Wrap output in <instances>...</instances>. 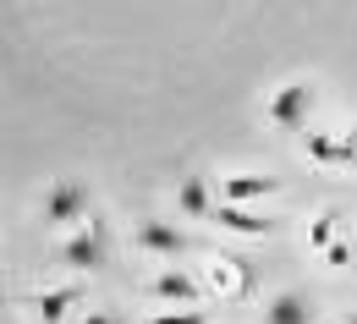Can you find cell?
<instances>
[{
  "mask_svg": "<svg viewBox=\"0 0 357 324\" xmlns=\"http://www.w3.org/2000/svg\"><path fill=\"white\" fill-rule=\"evenodd\" d=\"M313 110H319V93L308 83H280L264 99L269 127H280V132H313Z\"/></svg>",
  "mask_w": 357,
  "mask_h": 324,
  "instance_id": "cell-1",
  "label": "cell"
},
{
  "mask_svg": "<svg viewBox=\"0 0 357 324\" xmlns=\"http://www.w3.org/2000/svg\"><path fill=\"white\" fill-rule=\"evenodd\" d=\"M89 209H93L89 182H55L45 192V203H39V220L45 226H77V220H89Z\"/></svg>",
  "mask_w": 357,
  "mask_h": 324,
  "instance_id": "cell-2",
  "label": "cell"
},
{
  "mask_svg": "<svg viewBox=\"0 0 357 324\" xmlns=\"http://www.w3.org/2000/svg\"><path fill=\"white\" fill-rule=\"evenodd\" d=\"M66 270H105V231L99 226H83V231H72L66 242H61V253H55Z\"/></svg>",
  "mask_w": 357,
  "mask_h": 324,
  "instance_id": "cell-3",
  "label": "cell"
},
{
  "mask_svg": "<svg viewBox=\"0 0 357 324\" xmlns=\"http://www.w3.org/2000/svg\"><path fill=\"white\" fill-rule=\"evenodd\" d=\"M137 253H154V259H176V253H187V236L171 226V220H160V215H149V220H137Z\"/></svg>",
  "mask_w": 357,
  "mask_h": 324,
  "instance_id": "cell-4",
  "label": "cell"
},
{
  "mask_svg": "<svg viewBox=\"0 0 357 324\" xmlns=\"http://www.w3.org/2000/svg\"><path fill=\"white\" fill-rule=\"evenodd\" d=\"M269 192H280L275 176H253V171H231V176H220V198H225V203H264Z\"/></svg>",
  "mask_w": 357,
  "mask_h": 324,
  "instance_id": "cell-5",
  "label": "cell"
},
{
  "mask_svg": "<svg viewBox=\"0 0 357 324\" xmlns=\"http://www.w3.org/2000/svg\"><path fill=\"white\" fill-rule=\"evenodd\" d=\"M209 220H215V226H225V231H242V236L275 231V215H264V209H259V215H248V203H225V198H220V209H215Z\"/></svg>",
  "mask_w": 357,
  "mask_h": 324,
  "instance_id": "cell-6",
  "label": "cell"
},
{
  "mask_svg": "<svg viewBox=\"0 0 357 324\" xmlns=\"http://www.w3.org/2000/svg\"><path fill=\"white\" fill-rule=\"evenodd\" d=\"M149 291L165 302V308H198V280L181 275V270H165V275L149 280Z\"/></svg>",
  "mask_w": 357,
  "mask_h": 324,
  "instance_id": "cell-7",
  "label": "cell"
},
{
  "mask_svg": "<svg viewBox=\"0 0 357 324\" xmlns=\"http://www.w3.org/2000/svg\"><path fill=\"white\" fill-rule=\"evenodd\" d=\"M176 209H181V215H198V220H209V215L220 209V192L204 182V176H181V187H176Z\"/></svg>",
  "mask_w": 357,
  "mask_h": 324,
  "instance_id": "cell-8",
  "label": "cell"
},
{
  "mask_svg": "<svg viewBox=\"0 0 357 324\" xmlns=\"http://www.w3.org/2000/svg\"><path fill=\"white\" fill-rule=\"evenodd\" d=\"M264 324H313V302L303 291H275L264 302Z\"/></svg>",
  "mask_w": 357,
  "mask_h": 324,
  "instance_id": "cell-9",
  "label": "cell"
},
{
  "mask_svg": "<svg viewBox=\"0 0 357 324\" xmlns=\"http://www.w3.org/2000/svg\"><path fill=\"white\" fill-rule=\"evenodd\" d=\"M77 302H83V291H77V286H50V291L33 297V314H39L45 324H61L66 314H77Z\"/></svg>",
  "mask_w": 357,
  "mask_h": 324,
  "instance_id": "cell-10",
  "label": "cell"
},
{
  "mask_svg": "<svg viewBox=\"0 0 357 324\" xmlns=\"http://www.w3.org/2000/svg\"><path fill=\"white\" fill-rule=\"evenodd\" d=\"M308 148L319 154V160H324V165H330V171H347V165L357 160L352 132H347V138H330V132H308Z\"/></svg>",
  "mask_w": 357,
  "mask_h": 324,
  "instance_id": "cell-11",
  "label": "cell"
},
{
  "mask_svg": "<svg viewBox=\"0 0 357 324\" xmlns=\"http://www.w3.org/2000/svg\"><path fill=\"white\" fill-rule=\"evenodd\" d=\"M149 324H209V314L204 308H171V314H160V319H149Z\"/></svg>",
  "mask_w": 357,
  "mask_h": 324,
  "instance_id": "cell-12",
  "label": "cell"
},
{
  "mask_svg": "<svg viewBox=\"0 0 357 324\" xmlns=\"http://www.w3.org/2000/svg\"><path fill=\"white\" fill-rule=\"evenodd\" d=\"M83 324H121V319H116V314H89Z\"/></svg>",
  "mask_w": 357,
  "mask_h": 324,
  "instance_id": "cell-13",
  "label": "cell"
},
{
  "mask_svg": "<svg viewBox=\"0 0 357 324\" xmlns=\"http://www.w3.org/2000/svg\"><path fill=\"white\" fill-rule=\"evenodd\" d=\"M341 324H357V314H347V319H341Z\"/></svg>",
  "mask_w": 357,
  "mask_h": 324,
  "instance_id": "cell-14",
  "label": "cell"
}]
</instances>
